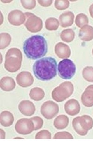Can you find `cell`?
I'll use <instances>...</instances> for the list:
<instances>
[{
	"mask_svg": "<svg viewBox=\"0 0 93 149\" xmlns=\"http://www.w3.org/2000/svg\"><path fill=\"white\" fill-rule=\"evenodd\" d=\"M23 51L29 59L36 60L43 57L48 52L47 42L43 36L35 35L24 41Z\"/></svg>",
	"mask_w": 93,
	"mask_h": 149,
	"instance_id": "1",
	"label": "cell"
},
{
	"mask_svg": "<svg viewBox=\"0 0 93 149\" xmlns=\"http://www.w3.org/2000/svg\"><path fill=\"white\" fill-rule=\"evenodd\" d=\"M57 62L55 58L48 57L41 58L34 64L33 71L36 78L41 81L53 79L57 74Z\"/></svg>",
	"mask_w": 93,
	"mask_h": 149,
	"instance_id": "2",
	"label": "cell"
},
{
	"mask_svg": "<svg viewBox=\"0 0 93 149\" xmlns=\"http://www.w3.org/2000/svg\"><path fill=\"white\" fill-rule=\"evenodd\" d=\"M22 61V52L17 48H11L5 56L4 67L10 72H15L20 69Z\"/></svg>",
	"mask_w": 93,
	"mask_h": 149,
	"instance_id": "3",
	"label": "cell"
},
{
	"mask_svg": "<svg viewBox=\"0 0 93 149\" xmlns=\"http://www.w3.org/2000/svg\"><path fill=\"white\" fill-rule=\"evenodd\" d=\"M74 90V86L71 82H64L53 90L52 97L56 102H62L71 96Z\"/></svg>",
	"mask_w": 93,
	"mask_h": 149,
	"instance_id": "4",
	"label": "cell"
},
{
	"mask_svg": "<svg viewBox=\"0 0 93 149\" xmlns=\"http://www.w3.org/2000/svg\"><path fill=\"white\" fill-rule=\"evenodd\" d=\"M73 127L76 132L80 135L85 136L89 130L92 128L93 121L91 117L88 115L76 117L73 119Z\"/></svg>",
	"mask_w": 93,
	"mask_h": 149,
	"instance_id": "5",
	"label": "cell"
},
{
	"mask_svg": "<svg viewBox=\"0 0 93 149\" xmlns=\"http://www.w3.org/2000/svg\"><path fill=\"white\" fill-rule=\"evenodd\" d=\"M58 72L59 75L62 79H71L76 74L75 63L68 58L62 60L59 63Z\"/></svg>",
	"mask_w": 93,
	"mask_h": 149,
	"instance_id": "6",
	"label": "cell"
},
{
	"mask_svg": "<svg viewBox=\"0 0 93 149\" xmlns=\"http://www.w3.org/2000/svg\"><path fill=\"white\" fill-rule=\"evenodd\" d=\"M24 14L27 19L24 25L27 30L33 33L40 32L43 27L42 19L32 13L26 12Z\"/></svg>",
	"mask_w": 93,
	"mask_h": 149,
	"instance_id": "7",
	"label": "cell"
},
{
	"mask_svg": "<svg viewBox=\"0 0 93 149\" xmlns=\"http://www.w3.org/2000/svg\"><path fill=\"white\" fill-rule=\"evenodd\" d=\"M59 111L58 105L50 100L44 103L41 108V114L47 119L54 118L58 113Z\"/></svg>",
	"mask_w": 93,
	"mask_h": 149,
	"instance_id": "8",
	"label": "cell"
},
{
	"mask_svg": "<svg viewBox=\"0 0 93 149\" xmlns=\"http://www.w3.org/2000/svg\"><path fill=\"white\" fill-rule=\"evenodd\" d=\"M16 132L22 135H28L35 130V125L31 119H21L15 126Z\"/></svg>",
	"mask_w": 93,
	"mask_h": 149,
	"instance_id": "9",
	"label": "cell"
},
{
	"mask_svg": "<svg viewBox=\"0 0 93 149\" xmlns=\"http://www.w3.org/2000/svg\"><path fill=\"white\" fill-rule=\"evenodd\" d=\"M8 19L9 23L12 25L19 26L25 23L26 17L25 14L22 12L15 9L8 14Z\"/></svg>",
	"mask_w": 93,
	"mask_h": 149,
	"instance_id": "10",
	"label": "cell"
},
{
	"mask_svg": "<svg viewBox=\"0 0 93 149\" xmlns=\"http://www.w3.org/2000/svg\"><path fill=\"white\" fill-rule=\"evenodd\" d=\"M16 80L20 86L22 87L31 86L34 81L32 75L30 72L26 71L19 73L16 76Z\"/></svg>",
	"mask_w": 93,
	"mask_h": 149,
	"instance_id": "11",
	"label": "cell"
},
{
	"mask_svg": "<svg viewBox=\"0 0 93 149\" xmlns=\"http://www.w3.org/2000/svg\"><path fill=\"white\" fill-rule=\"evenodd\" d=\"M18 108L21 113L27 116H32L36 111L35 105L29 100L21 101L19 104Z\"/></svg>",
	"mask_w": 93,
	"mask_h": 149,
	"instance_id": "12",
	"label": "cell"
},
{
	"mask_svg": "<svg viewBox=\"0 0 93 149\" xmlns=\"http://www.w3.org/2000/svg\"><path fill=\"white\" fill-rule=\"evenodd\" d=\"M55 52L60 58H68L71 55V50L69 46L62 42L57 44L55 47Z\"/></svg>",
	"mask_w": 93,
	"mask_h": 149,
	"instance_id": "13",
	"label": "cell"
},
{
	"mask_svg": "<svg viewBox=\"0 0 93 149\" xmlns=\"http://www.w3.org/2000/svg\"><path fill=\"white\" fill-rule=\"evenodd\" d=\"M65 110L68 114L74 116L79 113L80 106L77 100L71 99L65 104Z\"/></svg>",
	"mask_w": 93,
	"mask_h": 149,
	"instance_id": "14",
	"label": "cell"
},
{
	"mask_svg": "<svg viewBox=\"0 0 93 149\" xmlns=\"http://www.w3.org/2000/svg\"><path fill=\"white\" fill-rule=\"evenodd\" d=\"M74 18L75 15L72 12H65L59 17L60 25L63 28L71 26L74 23Z\"/></svg>",
	"mask_w": 93,
	"mask_h": 149,
	"instance_id": "15",
	"label": "cell"
},
{
	"mask_svg": "<svg viewBox=\"0 0 93 149\" xmlns=\"http://www.w3.org/2000/svg\"><path fill=\"white\" fill-rule=\"evenodd\" d=\"M82 103L85 107L93 106V85H90L87 87L81 97Z\"/></svg>",
	"mask_w": 93,
	"mask_h": 149,
	"instance_id": "16",
	"label": "cell"
},
{
	"mask_svg": "<svg viewBox=\"0 0 93 149\" xmlns=\"http://www.w3.org/2000/svg\"><path fill=\"white\" fill-rule=\"evenodd\" d=\"M79 36L81 40L84 41H90L93 39V27L87 25L82 27L79 30Z\"/></svg>",
	"mask_w": 93,
	"mask_h": 149,
	"instance_id": "17",
	"label": "cell"
},
{
	"mask_svg": "<svg viewBox=\"0 0 93 149\" xmlns=\"http://www.w3.org/2000/svg\"><path fill=\"white\" fill-rule=\"evenodd\" d=\"M16 84L13 78L10 77H3L0 82V86L2 90L6 92L12 91L15 88Z\"/></svg>",
	"mask_w": 93,
	"mask_h": 149,
	"instance_id": "18",
	"label": "cell"
},
{
	"mask_svg": "<svg viewBox=\"0 0 93 149\" xmlns=\"http://www.w3.org/2000/svg\"><path fill=\"white\" fill-rule=\"evenodd\" d=\"M1 124L2 126L8 127L10 126L14 121L13 114L8 111H4L1 114Z\"/></svg>",
	"mask_w": 93,
	"mask_h": 149,
	"instance_id": "19",
	"label": "cell"
},
{
	"mask_svg": "<svg viewBox=\"0 0 93 149\" xmlns=\"http://www.w3.org/2000/svg\"><path fill=\"white\" fill-rule=\"evenodd\" d=\"M69 122V118L66 115H60L58 116L54 120V125L55 127L58 129H63L68 126Z\"/></svg>",
	"mask_w": 93,
	"mask_h": 149,
	"instance_id": "20",
	"label": "cell"
},
{
	"mask_svg": "<svg viewBox=\"0 0 93 149\" xmlns=\"http://www.w3.org/2000/svg\"><path fill=\"white\" fill-rule=\"evenodd\" d=\"M29 96L30 98L35 101H40L45 96V93L42 89L39 87H35L31 90Z\"/></svg>",
	"mask_w": 93,
	"mask_h": 149,
	"instance_id": "21",
	"label": "cell"
},
{
	"mask_svg": "<svg viewBox=\"0 0 93 149\" xmlns=\"http://www.w3.org/2000/svg\"><path fill=\"white\" fill-rule=\"evenodd\" d=\"M60 37L62 41L67 43L71 42L75 39V32L72 29H66L61 32Z\"/></svg>",
	"mask_w": 93,
	"mask_h": 149,
	"instance_id": "22",
	"label": "cell"
},
{
	"mask_svg": "<svg viewBox=\"0 0 93 149\" xmlns=\"http://www.w3.org/2000/svg\"><path fill=\"white\" fill-rule=\"evenodd\" d=\"M60 22L57 19L50 17L46 19L45 22V27L47 30L50 31H55L58 29Z\"/></svg>",
	"mask_w": 93,
	"mask_h": 149,
	"instance_id": "23",
	"label": "cell"
},
{
	"mask_svg": "<svg viewBox=\"0 0 93 149\" xmlns=\"http://www.w3.org/2000/svg\"><path fill=\"white\" fill-rule=\"evenodd\" d=\"M10 35L7 33H2L0 34V49H3L9 46L11 42Z\"/></svg>",
	"mask_w": 93,
	"mask_h": 149,
	"instance_id": "24",
	"label": "cell"
},
{
	"mask_svg": "<svg viewBox=\"0 0 93 149\" xmlns=\"http://www.w3.org/2000/svg\"><path fill=\"white\" fill-rule=\"evenodd\" d=\"M75 23L78 28H82L89 24V18L85 14L80 13L76 16Z\"/></svg>",
	"mask_w": 93,
	"mask_h": 149,
	"instance_id": "25",
	"label": "cell"
},
{
	"mask_svg": "<svg viewBox=\"0 0 93 149\" xmlns=\"http://www.w3.org/2000/svg\"><path fill=\"white\" fill-rule=\"evenodd\" d=\"M83 77L85 80L90 82H93V67H87L83 71Z\"/></svg>",
	"mask_w": 93,
	"mask_h": 149,
	"instance_id": "26",
	"label": "cell"
},
{
	"mask_svg": "<svg viewBox=\"0 0 93 149\" xmlns=\"http://www.w3.org/2000/svg\"><path fill=\"white\" fill-rule=\"evenodd\" d=\"M69 1L67 0H57L55 1V7L59 10H63L67 9L69 7Z\"/></svg>",
	"mask_w": 93,
	"mask_h": 149,
	"instance_id": "27",
	"label": "cell"
},
{
	"mask_svg": "<svg viewBox=\"0 0 93 149\" xmlns=\"http://www.w3.org/2000/svg\"><path fill=\"white\" fill-rule=\"evenodd\" d=\"M22 6L24 8L29 10L34 9L36 6V1H21Z\"/></svg>",
	"mask_w": 93,
	"mask_h": 149,
	"instance_id": "28",
	"label": "cell"
},
{
	"mask_svg": "<svg viewBox=\"0 0 93 149\" xmlns=\"http://www.w3.org/2000/svg\"><path fill=\"white\" fill-rule=\"evenodd\" d=\"M54 139H73L71 134L67 132H59L55 135Z\"/></svg>",
	"mask_w": 93,
	"mask_h": 149,
	"instance_id": "29",
	"label": "cell"
},
{
	"mask_svg": "<svg viewBox=\"0 0 93 149\" xmlns=\"http://www.w3.org/2000/svg\"><path fill=\"white\" fill-rule=\"evenodd\" d=\"M30 119L33 121L35 125V130H39L41 128L43 124V119L39 117H35Z\"/></svg>",
	"mask_w": 93,
	"mask_h": 149,
	"instance_id": "30",
	"label": "cell"
},
{
	"mask_svg": "<svg viewBox=\"0 0 93 149\" xmlns=\"http://www.w3.org/2000/svg\"><path fill=\"white\" fill-rule=\"evenodd\" d=\"M51 139V133L47 130H42L39 132L36 136V139Z\"/></svg>",
	"mask_w": 93,
	"mask_h": 149,
	"instance_id": "31",
	"label": "cell"
},
{
	"mask_svg": "<svg viewBox=\"0 0 93 149\" xmlns=\"http://www.w3.org/2000/svg\"><path fill=\"white\" fill-rule=\"evenodd\" d=\"M38 2L41 6L48 7L51 5L53 3V1H38Z\"/></svg>",
	"mask_w": 93,
	"mask_h": 149,
	"instance_id": "32",
	"label": "cell"
},
{
	"mask_svg": "<svg viewBox=\"0 0 93 149\" xmlns=\"http://www.w3.org/2000/svg\"><path fill=\"white\" fill-rule=\"evenodd\" d=\"M89 12H90V15L91 17L93 18V4L90 5L89 8Z\"/></svg>",
	"mask_w": 93,
	"mask_h": 149,
	"instance_id": "33",
	"label": "cell"
},
{
	"mask_svg": "<svg viewBox=\"0 0 93 149\" xmlns=\"http://www.w3.org/2000/svg\"><path fill=\"white\" fill-rule=\"evenodd\" d=\"M0 131H1V139H5V132L1 129Z\"/></svg>",
	"mask_w": 93,
	"mask_h": 149,
	"instance_id": "34",
	"label": "cell"
},
{
	"mask_svg": "<svg viewBox=\"0 0 93 149\" xmlns=\"http://www.w3.org/2000/svg\"><path fill=\"white\" fill-rule=\"evenodd\" d=\"M14 139H23V138H14Z\"/></svg>",
	"mask_w": 93,
	"mask_h": 149,
	"instance_id": "35",
	"label": "cell"
},
{
	"mask_svg": "<svg viewBox=\"0 0 93 149\" xmlns=\"http://www.w3.org/2000/svg\"><path fill=\"white\" fill-rule=\"evenodd\" d=\"M92 54H93V50H92Z\"/></svg>",
	"mask_w": 93,
	"mask_h": 149,
	"instance_id": "36",
	"label": "cell"
}]
</instances>
